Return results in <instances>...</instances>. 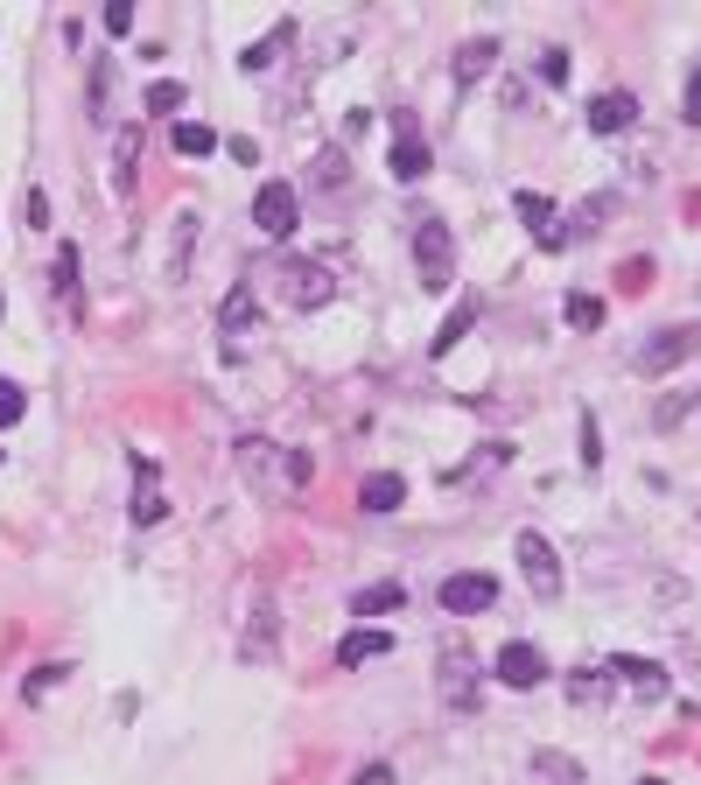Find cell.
<instances>
[{
    "instance_id": "cell-1",
    "label": "cell",
    "mask_w": 701,
    "mask_h": 785,
    "mask_svg": "<svg viewBox=\"0 0 701 785\" xmlns=\"http://www.w3.org/2000/svg\"><path fill=\"white\" fill-rule=\"evenodd\" d=\"M239 470L260 498H288L295 484H309V456L302 449H281L267 435H239Z\"/></svg>"
},
{
    "instance_id": "cell-2",
    "label": "cell",
    "mask_w": 701,
    "mask_h": 785,
    "mask_svg": "<svg viewBox=\"0 0 701 785\" xmlns=\"http://www.w3.org/2000/svg\"><path fill=\"white\" fill-rule=\"evenodd\" d=\"M435 695H442L449 716H470L478 695H484V666H478L463 631H442V639H435Z\"/></svg>"
},
{
    "instance_id": "cell-3",
    "label": "cell",
    "mask_w": 701,
    "mask_h": 785,
    "mask_svg": "<svg viewBox=\"0 0 701 785\" xmlns=\"http://www.w3.org/2000/svg\"><path fill=\"white\" fill-rule=\"evenodd\" d=\"M694 351H701V323H667V330H653L646 344H638L632 372H638V379H667L673 366H688Z\"/></svg>"
},
{
    "instance_id": "cell-4",
    "label": "cell",
    "mask_w": 701,
    "mask_h": 785,
    "mask_svg": "<svg viewBox=\"0 0 701 785\" xmlns=\"http://www.w3.org/2000/svg\"><path fill=\"white\" fill-rule=\"evenodd\" d=\"M414 266H421V288H435V295L457 281V239H449L442 218H421V225H414Z\"/></svg>"
},
{
    "instance_id": "cell-5",
    "label": "cell",
    "mask_w": 701,
    "mask_h": 785,
    "mask_svg": "<svg viewBox=\"0 0 701 785\" xmlns=\"http://www.w3.org/2000/svg\"><path fill=\"white\" fill-rule=\"evenodd\" d=\"M274 274H281V302H288V309H324V302L337 295V274H330L324 260H302V253H288V260L274 266Z\"/></svg>"
},
{
    "instance_id": "cell-6",
    "label": "cell",
    "mask_w": 701,
    "mask_h": 785,
    "mask_svg": "<svg viewBox=\"0 0 701 785\" xmlns=\"http://www.w3.org/2000/svg\"><path fill=\"white\" fill-rule=\"evenodd\" d=\"M513 562H519V576H526V589H534V597H547V603L561 597V554H555V541H547V533L519 526V541H513Z\"/></svg>"
},
{
    "instance_id": "cell-7",
    "label": "cell",
    "mask_w": 701,
    "mask_h": 785,
    "mask_svg": "<svg viewBox=\"0 0 701 785\" xmlns=\"http://www.w3.org/2000/svg\"><path fill=\"white\" fill-rule=\"evenodd\" d=\"M274 631H281L274 589L260 582V589H253V610H245V631H239V659H245V666H267V659H274Z\"/></svg>"
},
{
    "instance_id": "cell-8",
    "label": "cell",
    "mask_w": 701,
    "mask_h": 785,
    "mask_svg": "<svg viewBox=\"0 0 701 785\" xmlns=\"http://www.w3.org/2000/svg\"><path fill=\"white\" fill-rule=\"evenodd\" d=\"M295 210H302V197H295V183H260L253 189V225H260V232H267V239H288L295 232Z\"/></svg>"
},
{
    "instance_id": "cell-9",
    "label": "cell",
    "mask_w": 701,
    "mask_h": 785,
    "mask_svg": "<svg viewBox=\"0 0 701 785\" xmlns=\"http://www.w3.org/2000/svg\"><path fill=\"white\" fill-rule=\"evenodd\" d=\"M393 176L401 183L428 176V141H421V120H414V112H393Z\"/></svg>"
},
{
    "instance_id": "cell-10",
    "label": "cell",
    "mask_w": 701,
    "mask_h": 785,
    "mask_svg": "<svg viewBox=\"0 0 701 785\" xmlns=\"http://www.w3.org/2000/svg\"><path fill=\"white\" fill-rule=\"evenodd\" d=\"M491 674H499L505 687H519V695H534V687L547 680V659H540V645H519V639H513L499 659H491Z\"/></svg>"
},
{
    "instance_id": "cell-11",
    "label": "cell",
    "mask_w": 701,
    "mask_h": 785,
    "mask_svg": "<svg viewBox=\"0 0 701 785\" xmlns=\"http://www.w3.org/2000/svg\"><path fill=\"white\" fill-rule=\"evenodd\" d=\"M611 680L617 687H632V701H667V666L659 659H611Z\"/></svg>"
},
{
    "instance_id": "cell-12",
    "label": "cell",
    "mask_w": 701,
    "mask_h": 785,
    "mask_svg": "<svg viewBox=\"0 0 701 785\" xmlns=\"http://www.w3.org/2000/svg\"><path fill=\"white\" fill-rule=\"evenodd\" d=\"M499 603V582L491 576H449L442 582V610L449 618H478V610H491Z\"/></svg>"
},
{
    "instance_id": "cell-13",
    "label": "cell",
    "mask_w": 701,
    "mask_h": 785,
    "mask_svg": "<svg viewBox=\"0 0 701 785\" xmlns=\"http://www.w3.org/2000/svg\"><path fill=\"white\" fill-rule=\"evenodd\" d=\"M491 64H499V35H470L457 50V64H449V78H457V91H470V85L491 78Z\"/></svg>"
},
{
    "instance_id": "cell-14",
    "label": "cell",
    "mask_w": 701,
    "mask_h": 785,
    "mask_svg": "<svg viewBox=\"0 0 701 785\" xmlns=\"http://www.w3.org/2000/svg\"><path fill=\"white\" fill-rule=\"evenodd\" d=\"M638 127V99L632 91H596L590 99V133H632Z\"/></svg>"
},
{
    "instance_id": "cell-15",
    "label": "cell",
    "mask_w": 701,
    "mask_h": 785,
    "mask_svg": "<svg viewBox=\"0 0 701 785\" xmlns=\"http://www.w3.org/2000/svg\"><path fill=\"white\" fill-rule=\"evenodd\" d=\"M386 653H393V639H386V631H372V624H358V631L337 639V666H372V659H386Z\"/></svg>"
},
{
    "instance_id": "cell-16",
    "label": "cell",
    "mask_w": 701,
    "mask_h": 785,
    "mask_svg": "<svg viewBox=\"0 0 701 785\" xmlns=\"http://www.w3.org/2000/svg\"><path fill=\"white\" fill-rule=\"evenodd\" d=\"M401 498H407L401 470H372L365 484H358V505H365V512H401Z\"/></svg>"
},
{
    "instance_id": "cell-17",
    "label": "cell",
    "mask_w": 701,
    "mask_h": 785,
    "mask_svg": "<svg viewBox=\"0 0 701 785\" xmlns=\"http://www.w3.org/2000/svg\"><path fill=\"white\" fill-rule=\"evenodd\" d=\"M386 610H407V582H365L351 597V618H386Z\"/></svg>"
},
{
    "instance_id": "cell-18",
    "label": "cell",
    "mask_w": 701,
    "mask_h": 785,
    "mask_svg": "<svg viewBox=\"0 0 701 785\" xmlns=\"http://www.w3.org/2000/svg\"><path fill=\"white\" fill-rule=\"evenodd\" d=\"M470 323H478V302H463V309H449V323H442V330L428 337V358H449V351H457V344L470 337Z\"/></svg>"
},
{
    "instance_id": "cell-19",
    "label": "cell",
    "mask_w": 701,
    "mask_h": 785,
    "mask_svg": "<svg viewBox=\"0 0 701 785\" xmlns=\"http://www.w3.org/2000/svg\"><path fill=\"white\" fill-rule=\"evenodd\" d=\"M281 43H295V22H281V29L260 35V43H245V50H239V70H267L274 56H281Z\"/></svg>"
},
{
    "instance_id": "cell-20",
    "label": "cell",
    "mask_w": 701,
    "mask_h": 785,
    "mask_svg": "<svg viewBox=\"0 0 701 785\" xmlns=\"http://www.w3.org/2000/svg\"><path fill=\"white\" fill-rule=\"evenodd\" d=\"M253 316H260L253 309V288H232V295L218 302V330L224 337H245V330H253Z\"/></svg>"
},
{
    "instance_id": "cell-21",
    "label": "cell",
    "mask_w": 701,
    "mask_h": 785,
    "mask_svg": "<svg viewBox=\"0 0 701 785\" xmlns=\"http://www.w3.org/2000/svg\"><path fill=\"white\" fill-rule=\"evenodd\" d=\"M603 695H611V666H576V674H568V701L596 708Z\"/></svg>"
},
{
    "instance_id": "cell-22",
    "label": "cell",
    "mask_w": 701,
    "mask_h": 785,
    "mask_svg": "<svg viewBox=\"0 0 701 785\" xmlns=\"http://www.w3.org/2000/svg\"><path fill=\"white\" fill-rule=\"evenodd\" d=\"M85 106H91V120H112V56H99V64H91V91H85Z\"/></svg>"
},
{
    "instance_id": "cell-23",
    "label": "cell",
    "mask_w": 701,
    "mask_h": 785,
    "mask_svg": "<svg viewBox=\"0 0 701 785\" xmlns=\"http://www.w3.org/2000/svg\"><path fill=\"white\" fill-rule=\"evenodd\" d=\"M134 470H141V491H134V520H141V526H155V520H162V491H155V464H147V456H141Z\"/></svg>"
},
{
    "instance_id": "cell-24",
    "label": "cell",
    "mask_w": 701,
    "mask_h": 785,
    "mask_svg": "<svg viewBox=\"0 0 701 785\" xmlns=\"http://www.w3.org/2000/svg\"><path fill=\"white\" fill-rule=\"evenodd\" d=\"M534 772H540L547 785H582V764L561 757V751H534Z\"/></svg>"
},
{
    "instance_id": "cell-25",
    "label": "cell",
    "mask_w": 701,
    "mask_h": 785,
    "mask_svg": "<svg viewBox=\"0 0 701 785\" xmlns=\"http://www.w3.org/2000/svg\"><path fill=\"white\" fill-rule=\"evenodd\" d=\"M519 218L534 225V239H547V232H555V204H547L540 189H519Z\"/></svg>"
},
{
    "instance_id": "cell-26",
    "label": "cell",
    "mask_w": 701,
    "mask_h": 785,
    "mask_svg": "<svg viewBox=\"0 0 701 785\" xmlns=\"http://www.w3.org/2000/svg\"><path fill=\"white\" fill-rule=\"evenodd\" d=\"M211 148H218V133L204 127V120H183L176 127V155H211Z\"/></svg>"
},
{
    "instance_id": "cell-27",
    "label": "cell",
    "mask_w": 701,
    "mask_h": 785,
    "mask_svg": "<svg viewBox=\"0 0 701 785\" xmlns=\"http://www.w3.org/2000/svg\"><path fill=\"white\" fill-rule=\"evenodd\" d=\"M56 295L78 309V246H64V253H56Z\"/></svg>"
},
{
    "instance_id": "cell-28",
    "label": "cell",
    "mask_w": 701,
    "mask_h": 785,
    "mask_svg": "<svg viewBox=\"0 0 701 785\" xmlns=\"http://www.w3.org/2000/svg\"><path fill=\"white\" fill-rule=\"evenodd\" d=\"M499 464H505V449H499V443H491V449L478 456V464H463V470H449V484H484V477H491V470H499Z\"/></svg>"
},
{
    "instance_id": "cell-29",
    "label": "cell",
    "mask_w": 701,
    "mask_h": 785,
    "mask_svg": "<svg viewBox=\"0 0 701 785\" xmlns=\"http://www.w3.org/2000/svg\"><path fill=\"white\" fill-rule=\"evenodd\" d=\"M64 680H70V666H56V659H50V666H35V674H29V687H22V701H43L50 687H64Z\"/></svg>"
},
{
    "instance_id": "cell-30",
    "label": "cell",
    "mask_w": 701,
    "mask_h": 785,
    "mask_svg": "<svg viewBox=\"0 0 701 785\" xmlns=\"http://www.w3.org/2000/svg\"><path fill=\"white\" fill-rule=\"evenodd\" d=\"M141 106H147V112H176V106H183V85H176V78H155V85L141 91Z\"/></svg>"
},
{
    "instance_id": "cell-31",
    "label": "cell",
    "mask_w": 701,
    "mask_h": 785,
    "mask_svg": "<svg viewBox=\"0 0 701 785\" xmlns=\"http://www.w3.org/2000/svg\"><path fill=\"white\" fill-rule=\"evenodd\" d=\"M22 414H29V393L14 386V379H0V428H14Z\"/></svg>"
},
{
    "instance_id": "cell-32",
    "label": "cell",
    "mask_w": 701,
    "mask_h": 785,
    "mask_svg": "<svg viewBox=\"0 0 701 785\" xmlns=\"http://www.w3.org/2000/svg\"><path fill=\"white\" fill-rule=\"evenodd\" d=\"M568 323H576V330H596V323H603V302H596V295H568Z\"/></svg>"
},
{
    "instance_id": "cell-33",
    "label": "cell",
    "mask_w": 701,
    "mask_h": 785,
    "mask_svg": "<svg viewBox=\"0 0 701 785\" xmlns=\"http://www.w3.org/2000/svg\"><path fill=\"white\" fill-rule=\"evenodd\" d=\"M603 464V435H596V414L582 407V470H596Z\"/></svg>"
},
{
    "instance_id": "cell-34",
    "label": "cell",
    "mask_w": 701,
    "mask_h": 785,
    "mask_svg": "<svg viewBox=\"0 0 701 785\" xmlns=\"http://www.w3.org/2000/svg\"><path fill=\"white\" fill-rule=\"evenodd\" d=\"M540 85H568V50H540Z\"/></svg>"
},
{
    "instance_id": "cell-35",
    "label": "cell",
    "mask_w": 701,
    "mask_h": 785,
    "mask_svg": "<svg viewBox=\"0 0 701 785\" xmlns=\"http://www.w3.org/2000/svg\"><path fill=\"white\" fill-rule=\"evenodd\" d=\"M680 414H688V400H680V393H667V400L653 407V428H680Z\"/></svg>"
},
{
    "instance_id": "cell-36",
    "label": "cell",
    "mask_w": 701,
    "mask_h": 785,
    "mask_svg": "<svg viewBox=\"0 0 701 785\" xmlns=\"http://www.w3.org/2000/svg\"><path fill=\"white\" fill-rule=\"evenodd\" d=\"M106 29L127 35V29H134V8H127V0H112V8H106Z\"/></svg>"
},
{
    "instance_id": "cell-37",
    "label": "cell",
    "mask_w": 701,
    "mask_h": 785,
    "mask_svg": "<svg viewBox=\"0 0 701 785\" xmlns=\"http://www.w3.org/2000/svg\"><path fill=\"white\" fill-rule=\"evenodd\" d=\"M29 225H35V232H50V197H43V189H29Z\"/></svg>"
},
{
    "instance_id": "cell-38",
    "label": "cell",
    "mask_w": 701,
    "mask_h": 785,
    "mask_svg": "<svg viewBox=\"0 0 701 785\" xmlns=\"http://www.w3.org/2000/svg\"><path fill=\"white\" fill-rule=\"evenodd\" d=\"M351 785H401V778H393V764H365V772H358Z\"/></svg>"
},
{
    "instance_id": "cell-39",
    "label": "cell",
    "mask_w": 701,
    "mask_h": 785,
    "mask_svg": "<svg viewBox=\"0 0 701 785\" xmlns=\"http://www.w3.org/2000/svg\"><path fill=\"white\" fill-rule=\"evenodd\" d=\"M688 127H701V70L688 78Z\"/></svg>"
},
{
    "instance_id": "cell-40",
    "label": "cell",
    "mask_w": 701,
    "mask_h": 785,
    "mask_svg": "<svg viewBox=\"0 0 701 785\" xmlns=\"http://www.w3.org/2000/svg\"><path fill=\"white\" fill-rule=\"evenodd\" d=\"M638 785H667V778H638Z\"/></svg>"
},
{
    "instance_id": "cell-41",
    "label": "cell",
    "mask_w": 701,
    "mask_h": 785,
    "mask_svg": "<svg viewBox=\"0 0 701 785\" xmlns=\"http://www.w3.org/2000/svg\"><path fill=\"white\" fill-rule=\"evenodd\" d=\"M0 309H8V302H0Z\"/></svg>"
}]
</instances>
